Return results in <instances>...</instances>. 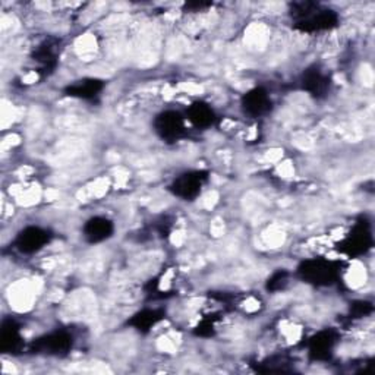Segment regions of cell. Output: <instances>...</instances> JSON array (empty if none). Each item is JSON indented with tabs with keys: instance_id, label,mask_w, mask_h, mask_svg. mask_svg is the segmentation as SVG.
Here are the masks:
<instances>
[{
	"instance_id": "1",
	"label": "cell",
	"mask_w": 375,
	"mask_h": 375,
	"mask_svg": "<svg viewBox=\"0 0 375 375\" xmlns=\"http://www.w3.org/2000/svg\"><path fill=\"white\" fill-rule=\"evenodd\" d=\"M204 179H205L204 174L199 172L182 174V176L178 178L172 185V191L174 195H178L183 199H192L201 192Z\"/></svg>"
},
{
	"instance_id": "2",
	"label": "cell",
	"mask_w": 375,
	"mask_h": 375,
	"mask_svg": "<svg viewBox=\"0 0 375 375\" xmlns=\"http://www.w3.org/2000/svg\"><path fill=\"white\" fill-rule=\"evenodd\" d=\"M157 132L166 140H176L183 134V118L176 111H166L156 120Z\"/></svg>"
},
{
	"instance_id": "3",
	"label": "cell",
	"mask_w": 375,
	"mask_h": 375,
	"mask_svg": "<svg viewBox=\"0 0 375 375\" xmlns=\"http://www.w3.org/2000/svg\"><path fill=\"white\" fill-rule=\"evenodd\" d=\"M50 241V235L40 228H28L18 236V249L21 253L31 254L39 251Z\"/></svg>"
},
{
	"instance_id": "4",
	"label": "cell",
	"mask_w": 375,
	"mask_h": 375,
	"mask_svg": "<svg viewBox=\"0 0 375 375\" xmlns=\"http://www.w3.org/2000/svg\"><path fill=\"white\" fill-rule=\"evenodd\" d=\"M115 228L113 223H111L106 217H94L91 220L86 221L84 226V236L86 237V241L91 244L97 242H103L111 236Z\"/></svg>"
},
{
	"instance_id": "5",
	"label": "cell",
	"mask_w": 375,
	"mask_h": 375,
	"mask_svg": "<svg viewBox=\"0 0 375 375\" xmlns=\"http://www.w3.org/2000/svg\"><path fill=\"white\" fill-rule=\"evenodd\" d=\"M301 273L304 277H307L309 282L314 283H330L336 276V268L330 264V262L322 261H309L304 264Z\"/></svg>"
},
{
	"instance_id": "6",
	"label": "cell",
	"mask_w": 375,
	"mask_h": 375,
	"mask_svg": "<svg viewBox=\"0 0 375 375\" xmlns=\"http://www.w3.org/2000/svg\"><path fill=\"white\" fill-rule=\"evenodd\" d=\"M270 106H271L270 97L267 91H264L262 89H255L253 91H249L244 97V109L246 113H249L251 116H261L267 113V111L270 110Z\"/></svg>"
},
{
	"instance_id": "7",
	"label": "cell",
	"mask_w": 375,
	"mask_h": 375,
	"mask_svg": "<svg viewBox=\"0 0 375 375\" xmlns=\"http://www.w3.org/2000/svg\"><path fill=\"white\" fill-rule=\"evenodd\" d=\"M188 119L198 128H207L214 120V113L207 104L195 103L188 110Z\"/></svg>"
},
{
	"instance_id": "8",
	"label": "cell",
	"mask_w": 375,
	"mask_h": 375,
	"mask_svg": "<svg viewBox=\"0 0 375 375\" xmlns=\"http://www.w3.org/2000/svg\"><path fill=\"white\" fill-rule=\"evenodd\" d=\"M329 78L318 71L308 72L304 80V89L314 95H321L326 93L329 90Z\"/></svg>"
},
{
	"instance_id": "9",
	"label": "cell",
	"mask_w": 375,
	"mask_h": 375,
	"mask_svg": "<svg viewBox=\"0 0 375 375\" xmlns=\"http://www.w3.org/2000/svg\"><path fill=\"white\" fill-rule=\"evenodd\" d=\"M71 343L72 340L66 333H55L46 337L42 342V347L44 351H48V354H62L68 351Z\"/></svg>"
},
{
	"instance_id": "10",
	"label": "cell",
	"mask_w": 375,
	"mask_h": 375,
	"mask_svg": "<svg viewBox=\"0 0 375 375\" xmlns=\"http://www.w3.org/2000/svg\"><path fill=\"white\" fill-rule=\"evenodd\" d=\"M102 84H100V81H94V80H90V81H84L81 84H77L71 86V89L68 90L69 95H78V97H82V98H89V97H94L97 95V93L102 90Z\"/></svg>"
},
{
	"instance_id": "11",
	"label": "cell",
	"mask_w": 375,
	"mask_h": 375,
	"mask_svg": "<svg viewBox=\"0 0 375 375\" xmlns=\"http://www.w3.org/2000/svg\"><path fill=\"white\" fill-rule=\"evenodd\" d=\"M158 321L157 312L156 311H145L143 314L136 317V329L140 330H148L149 327H153L154 324Z\"/></svg>"
}]
</instances>
